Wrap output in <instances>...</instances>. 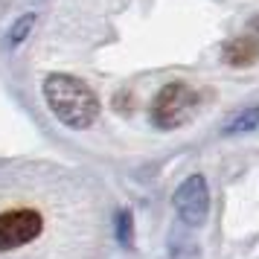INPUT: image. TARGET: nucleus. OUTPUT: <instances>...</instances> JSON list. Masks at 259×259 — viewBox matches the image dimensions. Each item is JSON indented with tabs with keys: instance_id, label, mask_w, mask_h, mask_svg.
<instances>
[{
	"instance_id": "8",
	"label": "nucleus",
	"mask_w": 259,
	"mask_h": 259,
	"mask_svg": "<svg viewBox=\"0 0 259 259\" xmlns=\"http://www.w3.org/2000/svg\"><path fill=\"white\" fill-rule=\"evenodd\" d=\"M117 239H119V245L122 247H131V242H134V222H131L128 210L117 212Z\"/></svg>"
},
{
	"instance_id": "5",
	"label": "nucleus",
	"mask_w": 259,
	"mask_h": 259,
	"mask_svg": "<svg viewBox=\"0 0 259 259\" xmlns=\"http://www.w3.org/2000/svg\"><path fill=\"white\" fill-rule=\"evenodd\" d=\"M222 56L233 67H247V64H253L259 59V41H253V38H230L224 44Z\"/></svg>"
},
{
	"instance_id": "2",
	"label": "nucleus",
	"mask_w": 259,
	"mask_h": 259,
	"mask_svg": "<svg viewBox=\"0 0 259 259\" xmlns=\"http://www.w3.org/2000/svg\"><path fill=\"white\" fill-rule=\"evenodd\" d=\"M201 105V96L195 88H189L187 82H169L160 88V94L154 96L152 105V122L157 128L172 131L187 125L195 117V111Z\"/></svg>"
},
{
	"instance_id": "1",
	"label": "nucleus",
	"mask_w": 259,
	"mask_h": 259,
	"mask_svg": "<svg viewBox=\"0 0 259 259\" xmlns=\"http://www.w3.org/2000/svg\"><path fill=\"white\" fill-rule=\"evenodd\" d=\"M44 99H47L50 111L56 114V119L70 128L94 125L96 114H99L96 94L82 79L67 76V73H53L44 79Z\"/></svg>"
},
{
	"instance_id": "7",
	"label": "nucleus",
	"mask_w": 259,
	"mask_h": 259,
	"mask_svg": "<svg viewBox=\"0 0 259 259\" xmlns=\"http://www.w3.org/2000/svg\"><path fill=\"white\" fill-rule=\"evenodd\" d=\"M32 26H35V15H32V12L21 15V18H18V21L12 24V29L6 32V50L21 47V44L26 41V35L32 32Z\"/></svg>"
},
{
	"instance_id": "3",
	"label": "nucleus",
	"mask_w": 259,
	"mask_h": 259,
	"mask_svg": "<svg viewBox=\"0 0 259 259\" xmlns=\"http://www.w3.org/2000/svg\"><path fill=\"white\" fill-rule=\"evenodd\" d=\"M172 201H175V212L181 215V222L189 227H201L210 212V187H207L204 175H189L175 189Z\"/></svg>"
},
{
	"instance_id": "6",
	"label": "nucleus",
	"mask_w": 259,
	"mask_h": 259,
	"mask_svg": "<svg viewBox=\"0 0 259 259\" xmlns=\"http://www.w3.org/2000/svg\"><path fill=\"white\" fill-rule=\"evenodd\" d=\"M224 134H230V137H236V134H250V131H259V105L253 108H245V111H239L227 125H224Z\"/></svg>"
},
{
	"instance_id": "9",
	"label": "nucleus",
	"mask_w": 259,
	"mask_h": 259,
	"mask_svg": "<svg viewBox=\"0 0 259 259\" xmlns=\"http://www.w3.org/2000/svg\"><path fill=\"white\" fill-rule=\"evenodd\" d=\"M247 32H250V35H253V38L259 41V15L253 18V21H250V24H247Z\"/></svg>"
},
{
	"instance_id": "4",
	"label": "nucleus",
	"mask_w": 259,
	"mask_h": 259,
	"mask_svg": "<svg viewBox=\"0 0 259 259\" xmlns=\"http://www.w3.org/2000/svg\"><path fill=\"white\" fill-rule=\"evenodd\" d=\"M41 215L35 210H12L0 215V253L15 250L21 245H29L32 239L41 236Z\"/></svg>"
}]
</instances>
